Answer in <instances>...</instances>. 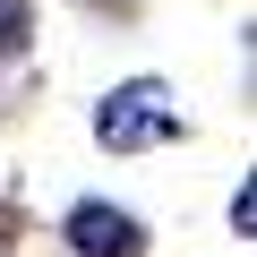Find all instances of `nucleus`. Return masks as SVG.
Wrapping results in <instances>:
<instances>
[{"mask_svg": "<svg viewBox=\"0 0 257 257\" xmlns=\"http://www.w3.org/2000/svg\"><path fill=\"white\" fill-rule=\"evenodd\" d=\"M94 128H103V146H111V155H146V146L180 138V111H172V94H163L155 77H138V86H111V94H103Z\"/></svg>", "mask_w": 257, "mask_h": 257, "instance_id": "1", "label": "nucleus"}, {"mask_svg": "<svg viewBox=\"0 0 257 257\" xmlns=\"http://www.w3.org/2000/svg\"><path fill=\"white\" fill-rule=\"evenodd\" d=\"M69 240H77L86 257H138V248H146V231L128 223L120 206H77V214H69Z\"/></svg>", "mask_w": 257, "mask_h": 257, "instance_id": "2", "label": "nucleus"}, {"mask_svg": "<svg viewBox=\"0 0 257 257\" xmlns=\"http://www.w3.org/2000/svg\"><path fill=\"white\" fill-rule=\"evenodd\" d=\"M26 43V0H0V52Z\"/></svg>", "mask_w": 257, "mask_h": 257, "instance_id": "3", "label": "nucleus"}]
</instances>
